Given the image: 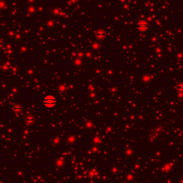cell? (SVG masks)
I'll list each match as a JSON object with an SVG mask.
<instances>
[{
	"instance_id": "7a4b0ae2",
	"label": "cell",
	"mask_w": 183,
	"mask_h": 183,
	"mask_svg": "<svg viewBox=\"0 0 183 183\" xmlns=\"http://www.w3.org/2000/svg\"><path fill=\"white\" fill-rule=\"evenodd\" d=\"M137 28L139 30H147L148 28V25L145 22H141L137 25Z\"/></svg>"
},
{
	"instance_id": "6da1fadb",
	"label": "cell",
	"mask_w": 183,
	"mask_h": 183,
	"mask_svg": "<svg viewBox=\"0 0 183 183\" xmlns=\"http://www.w3.org/2000/svg\"><path fill=\"white\" fill-rule=\"evenodd\" d=\"M43 104L47 107H53L57 104V99L53 95H47L43 99Z\"/></svg>"
}]
</instances>
